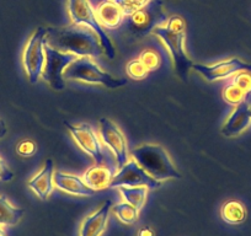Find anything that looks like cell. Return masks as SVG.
<instances>
[{
    "instance_id": "cell-18",
    "label": "cell",
    "mask_w": 251,
    "mask_h": 236,
    "mask_svg": "<svg viewBox=\"0 0 251 236\" xmlns=\"http://www.w3.org/2000/svg\"><path fill=\"white\" fill-rule=\"evenodd\" d=\"M95 10L99 23L103 28H107V30L120 28L126 19L122 9L112 0H102Z\"/></svg>"
},
{
    "instance_id": "cell-24",
    "label": "cell",
    "mask_w": 251,
    "mask_h": 236,
    "mask_svg": "<svg viewBox=\"0 0 251 236\" xmlns=\"http://www.w3.org/2000/svg\"><path fill=\"white\" fill-rule=\"evenodd\" d=\"M138 59L143 63V66L146 67L149 71H156L161 64L160 55H159L154 49H151V48L144 49L143 52L139 54Z\"/></svg>"
},
{
    "instance_id": "cell-8",
    "label": "cell",
    "mask_w": 251,
    "mask_h": 236,
    "mask_svg": "<svg viewBox=\"0 0 251 236\" xmlns=\"http://www.w3.org/2000/svg\"><path fill=\"white\" fill-rule=\"evenodd\" d=\"M47 42V28L38 27L28 38L23 54V63L31 84H36L42 76L46 63L45 45Z\"/></svg>"
},
{
    "instance_id": "cell-17",
    "label": "cell",
    "mask_w": 251,
    "mask_h": 236,
    "mask_svg": "<svg viewBox=\"0 0 251 236\" xmlns=\"http://www.w3.org/2000/svg\"><path fill=\"white\" fill-rule=\"evenodd\" d=\"M112 208V202L107 201L96 212L86 216L81 223L79 236H101L106 230L108 221V215Z\"/></svg>"
},
{
    "instance_id": "cell-15",
    "label": "cell",
    "mask_w": 251,
    "mask_h": 236,
    "mask_svg": "<svg viewBox=\"0 0 251 236\" xmlns=\"http://www.w3.org/2000/svg\"><path fill=\"white\" fill-rule=\"evenodd\" d=\"M53 182L54 186L60 191L72 196L79 197H93L96 193L93 189L84 182L83 177L73 175V173L63 172V171H55L53 175Z\"/></svg>"
},
{
    "instance_id": "cell-27",
    "label": "cell",
    "mask_w": 251,
    "mask_h": 236,
    "mask_svg": "<svg viewBox=\"0 0 251 236\" xmlns=\"http://www.w3.org/2000/svg\"><path fill=\"white\" fill-rule=\"evenodd\" d=\"M16 151L20 156L24 158H30V156L35 155L36 151H37V145L31 139H24L16 146Z\"/></svg>"
},
{
    "instance_id": "cell-4",
    "label": "cell",
    "mask_w": 251,
    "mask_h": 236,
    "mask_svg": "<svg viewBox=\"0 0 251 236\" xmlns=\"http://www.w3.org/2000/svg\"><path fill=\"white\" fill-rule=\"evenodd\" d=\"M168 15L160 0H151L146 6L132 15L126 16L121 28L126 35L134 38H143L153 33L154 28L163 25Z\"/></svg>"
},
{
    "instance_id": "cell-9",
    "label": "cell",
    "mask_w": 251,
    "mask_h": 236,
    "mask_svg": "<svg viewBox=\"0 0 251 236\" xmlns=\"http://www.w3.org/2000/svg\"><path fill=\"white\" fill-rule=\"evenodd\" d=\"M45 53L46 63L42 71V79L48 83L53 90L62 91L66 88V79L63 76V73L69 64L78 59V57L73 53L55 49L47 42L45 45Z\"/></svg>"
},
{
    "instance_id": "cell-10",
    "label": "cell",
    "mask_w": 251,
    "mask_h": 236,
    "mask_svg": "<svg viewBox=\"0 0 251 236\" xmlns=\"http://www.w3.org/2000/svg\"><path fill=\"white\" fill-rule=\"evenodd\" d=\"M146 186L149 189H160L163 182L153 179L146 170L141 167L136 161L132 159L128 160L113 177L110 185V189H120V187H138Z\"/></svg>"
},
{
    "instance_id": "cell-22",
    "label": "cell",
    "mask_w": 251,
    "mask_h": 236,
    "mask_svg": "<svg viewBox=\"0 0 251 236\" xmlns=\"http://www.w3.org/2000/svg\"><path fill=\"white\" fill-rule=\"evenodd\" d=\"M226 80L228 81L223 86V91H222V96H223L224 101L231 106H238L240 103L245 102L249 97L248 94L240 86L236 85L230 78L226 79Z\"/></svg>"
},
{
    "instance_id": "cell-7",
    "label": "cell",
    "mask_w": 251,
    "mask_h": 236,
    "mask_svg": "<svg viewBox=\"0 0 251 236\" xmlns=\"http://www.w3.org/2000/svg\"><path fill=\"white\" fill-rule=\"evenodd\" d=\"M67 129L73 137L74 142L78 144L79 148L88 154L89 156L95 160L96 164H113L112 158H110L108 153L105 149V144L101 143V138L98 136L96 131L93 126L89 123H79V124H71L64 123ZM117 164V163H116Z\"/></svg>"
},
{
    "instance_id": "cell-28",
    "label": "cell",
    "mask_w": 251,
    "mask_h": 236,
    "mask_svg": "<svg viewBox=\"0 0 251 236\" xmlns=\"http://www.w3.org/2000/svg\"><path fill=\"white\" fill-rule=\"evenodd\" d=\"M163 25L166 26L169 30L174 31V32H183V31H186L185 21L178 15L168 16V19H166Z\"/></svg>"
},
{
    "instance_id": "cell-20",
    "label": "cell",
    "mask_w": 251,
    "mask_h": 236,
    "mask_svg": "<svg viewBox=\"0 0 251 236\" xmlns=\"http://www.w3.org/2000/svg\"><path fill=\"white\" fill-rule=\"evenodd\" d=\"M25 211L10 203L5 196H0V226H15L23 219Z\"/></svg>"
},
{
    "instance_id": "cell-33",
    "label": "cell",
    "mask_w": 251,
    "mask_h": 236,
    "mask_svg": "<svg viewBox=\"0 0 251 236\" xmlns=\"http://www.w3.org/2000/svg\"><path fill=\"white\" fill-rule=\"evenodd\" d=\"M250 107H251V106H250Z\"/></svg>"
},
{
    "instance_id": "cell-21",
    "label": "cell",
    "mask_w": 251,
    "mask_h": 236,
    "mask_svg": "<svg viewBox=\"0 0 251 236\" xmlns=\"http://www.w3.org/2000/svg\"><path fill=\"white\" fill-rule=\"evenodd\" d=\"M148 187L138 186V187H120L121 196L123 201L136 207L138 211H141L147 202V196H148Z\"/></svg>"
},
{
    "instance_id": "cell-29",
    "label": "cell",
    "mask_w": 251,
    "mask_h": 236,
    "mask_svg": "<svg viewBox=\"0 0 251 236\" xmlns=\"http://www.w3.org/2000/svg\"><path fill=\"white\" fill-rule=\"evenodd\" d=\"M14 179V172L9 168L5 161L0 158V181L10 182Z\"/></svg>"
},
{
    "instance_id": "cell-6",
    "label": "cell",
    "mask_w": 251,
    "mask_h": 236,
    "mask_svg": "<svg viewBox=\"0 0 251 236\" xmlns=\"http://www.w3.org/2000/svg\"><path fill=\"white\" fill-rule=\"evenodd\" d=\"M153 35L156 36L168 48V52L170 53L171 59H173L174 71H175L176 75L180 80L186 83L188 79V73L194 66V62L188 58L187 53H186V31L174 32V31L169 30L166 26L159 25L154 28Z\"/></svg>"
},
{
    "instance_id": "cell-32",
    "label": "cell",
    "mask_w": 251,
    "mask_h": 236,
    "mask_svg": "<svg viewBox=\"0 0 251 236\" xmlns=\"http://www.w3.org/2000/svg\"><path fill=\"white\" fill-rule=\"evenodd\" d=\"M0 236H6V233L3 226H0Z\"/></svg>"
},
{
    "instance_id": "cell-23",
    "label": "cell",
    "mask_w": 251,
    "mask_h": 236,
    "mask_svg": "<svg viewBox=\"0 0 251 236\" xmlns=\"http://www.w3.org/2000/svg\"><path fill=\"white\" fill-rule=\"evenodd\" d=\"M112 209L113 213L117 215V218L122 223L132 225V224H136L137 220H138L139 211L136 207L132 206V204L127 203V202L123 201L121 203H117L116 206L112 207Z\"/></svg>"
},
{
    "instance_id": "cell-16",
    "label": "cell",
    "mask_w": 251,
    "mask_h": 236,
    "mask_svg": "<svg viewBox=\"0 0 251 236\" xmlns=\"http://www.w3.org/2000/svg\"><path fill=\"white\" fill-rule=\"evenodd\" d=\"M53 175H54V165L53 161L48 159L43 167L28 181L30 189L41 201H47L48 197L54 191L55 186L53 182Z\"/></svg>"
},
{
    "instance_id": "cell-1",
    "label": "cell",
    "mask_w": 251,
    "mask_h": 236,
    "mask_svg": "<svg viewBox=\"0 0 251 236\" xmlns=\"http://www.w3.org/2000/svg\"><path fill=\"white\" fill-rule=\"evenodd\" d=\"M47 43L55 49L73 53L79 58H98L105 53L99 37L90 28L74 24L62 28L47 27Z\"/></svg>"
},
{
    "instance_id": "cell-25",
    "label": "cell",
    "mask_w": 251,
    "mask_h": 236,
    "mask_svg": "<svg viewBox=\"0 0 251 236\" xmlns=\"http://www.w3.org/2000/svg\"><path fill=\"white\" fill-rule=\"evenodd\" d=\"M126 71H127L129 78L134 79V80H143L149 74V71L143 66V63L139 59L129 61L127 63V67H126Z\"/></svg>"
},
{
    "instance_id": "cell-2",
    "label": "cell",
    "mask_w": 251,
    "mask_h": 236,
    "mask_svg": "<svg viewBox=\"0 0 251 236\" xmlns=\"http://www.w3.org/2000/svg\"><path fill=\"white\" fill-rule=\"evenodd\" d=\"M131 158L156 181L181 179L168 151L158 144H143L129 151Z\"/></svg>"
},
{
    "instance_id": "cell-11",
    "label": "cell",
    "mask_w": 251,
    "mask_h": 236,
    "mask_svg": "<svg viewBox=\"0 0 251 236\" xmlns=\"http://www.w3.org/2000/svg\"><path fill=\"white\" fill-rule=\"evenodd\" d=\"M99 126H100L101 141L112 151L116 163H117V167H122L129 160L128 146H127V139L125 134L121 131L120 127L108 118H100Z\"/></svg>"
},
{
    "instance_id": "cell-5",
    "label": "cell",
    "mask_w": 251,
    "mask_h": 236,
    "mask_svg": "<svg viewBox=\"0 0 251 236\" xmlns=\"http://www.w3.org/2000/svg\"><path fill=\"white\" fill-rule=\"evenodd\" d=\"M66 80H78L88 84H99L107 89H118L127 85V79H117L102 71L90 57H80L69 64L63 73Z\"/></svg>"
},
{
    "instance_id": "cell-14",
    "label": "cell",
    "mask_w": 251,
    "mask_h": 236,
    "mask_svg": "<svg viewBox=\"0 0 251 236\" xmlns=\"http://www.w3.org/2000/svg\"><path fill=\"white\" fill-rule=\"evenodd\" d=\"M251 124V107L248 102L235 106L222 127V134L226 138H235L240 136Z\"/></svg>"
},
{
    "instance_id": "cell-13",
    "label": "cell",
    "mask_w": 251,
    "mask_h": 236,
    "mask_svg": "<svg viewBox=\"0 0 251 236\" xmlns=\"http://www.w3.org/2000/svg\"><path fill=\"white\" fill-rule=\"evenodd\" d=\"M117 164H96L91 166L81 176L86 185L94 191L110 189L113 177L117 173Z\"/></svg>"
},
{
    "instance_id": "cell-12",
    "label": "cell",
    "mask_w": 251,
    "mask_h": 236,
    "mask_svg": "<svg viewBox=\"0 0 251 236\" xmlns=\"http://www.w3.org/2000/svg\"><path fill=\"white\" fill-rule=\"evenodd\" d=\"M192 69L201 74L207 81L212 83V81L229 79L239 71H251V64L245 63L239 58H228L214 64L194 63Z\"/></svg>"
},
{
    "instance_id": "cell-19",
    "label": "cell",
    "mask_w": 251,
    "mask_h": 236,
    "mask_svg": "<svg viewBox=\"0 0 251 236\" xmlns=\"http://www.w3.org/2000/svg\"><path fill=\"white\" fill-rule=\"evenodd\" d=\"M221 218L230 225L243 224L248 218V212L245 206L239 201H228L222 206Z\"/></svg>"
},
{
    "instance_id": "cell-30",
    "label": "cell",
    "mask_w": 251,
    "mask_h": 236,
    "mask_svg": "<svg viewBox=\"0 0 251 236\" xmlns=\"http://www.w3.org/2000/svg\"><path fill=\"white\" fill-rule=\"evenodd\" d=\"M137 236H155V233L151 228H148V226H144V228H141L137 233Z\"/></svg>"
},
{
    "instance_id": "cell-3",
    "label": "cell",
    "mask_w": 251,
    "mask_h": 236,
    "mask_svg": "<svg viewBox=\"0 0 251 236\" xmlns=\"http://www.w3.org/2000/svg\"><path fill=\"white\" fill-rule=\"evenodd\" d=\"M67 10L72 24L90 28L99 37L106 57L108 59H113L116 57L115 46L106 33L105 28L99 23L96 10L90 0H67Z\"/></svg>"
},
{
    "instance_id": "cell-31",
    "label": "cell",
    "mask_w": 251,
    "mask_h": 236,
    "mask_svg": "<svg viewBox=\"0 0 251 236\" xmlns=\"http://www.w3.org/2000/svg\"><path fill=\"white\" fill-rule=\"evenodd\" d=\"M6 133H8V127H6L5 122L0 118V139H3L6 136Z\"/></svg>"
},
{
    "instance_id": "cell-26",
    "label": "cell",
    "mask_w": 251,
    "mask_h": 236,
    "mask_svg": "<svg viewBox=\"0 0 251 236\" xmlns=\"http://www.w3.org/2000/svg\"><path fill=\"white\" fill-rule=\"evenodd\" d=\"M123 10L126 16L132 15L137 10L146 6L151 0H112Z\"/></svg>"
}]
</instances>
